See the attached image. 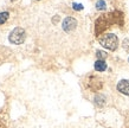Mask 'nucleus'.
I'll return each instance as SVG.
<instances>
[{"label":"nucleus","instance_id":"nucleus-1","mask_svg":"<svg viewBox=\"0 0 129 128\" xmlns=\"http://www.w3.org/2000/svg\"><path fill=\"white\" fill-rule=\"evenodd\" d=\"M98 42L102 46H104L108 50H116L118 46V38L114 33H104L98 38Z\"/></svg>","mask_w":129,"mask_h":128},{"label":"nucleus","instance_id":"nucleus-2","mask_svg":"<svg viewBox=\"0 0 129 128\" xmlns=\"http://www.w3.org/2000/svg\"><path fill=\"white\" fill-rule=\"evenodd\" d=\"M25 38H26V33H25L23 27H16V29L10 33V36H8V40H10L12 44H16V45L23 44Z\"/></svg>","mask_w":129,"mask_h":128},{"label":"nucleus","instance_id":"nucleus-3","mask_svg":"<svg viewBox=\"0 0 129 128\" xmlns=\"http://www.w3.org/2000/svg\"><path fill=\"white\" fill-rule=\"evenodd\" d=\"M62 27H63V30H64L65 32L74 31L75 29L77 27V20L74 19L72 17H67L65 19L63 20Z\"/></svg>","mask_w":129,"mask_h":128},{"label":"nucleus","instance_id":"nucleus-4","mask_svg":"<svg viewBox=\"0 0 129 128\" xmlns=\"http://www.w3.org/2000/svg\"><path fill=\"white\" fill-rule=\"evenodd\" d=\"M117 90L124 95H129V80H122L118 82Z\"/></svg>","mask_w":129,"mask_h":128},{"label":"nucleus","instance_id":"nucleus-5","mask_svg":"<svg viewBox=\"0 0 129 128\" xmlns=\"http://www.w3.org/2000/svg\"><path fill=\"white\" fill-rule=\"evenodd\" d=\"M89 88L94 91H97L98 89H101L102 87V82L101 80H98L97 77H90V81H89Z\"/></svg>","mask_w":129,"mask_h":128},{"label":"nucleus","instance_id":"nucleus-6","mask_svg":"<svg viewBox=\"0 0 129 128\" xmlns=\"http://www.w3.org/2000/svg\"><path fill=\"white\" fill-rule=\"evenodd\" d=\"M107 69V64L104 61H102V59H97L96 63H95V70L96 71H104Z\"/></svg>","mask_w":129,"mask_h":128},{"label":"nucleus","instance_id":"nucleus-7","mask_svg":"<svg viewBox=\"0 0 129 128\" xmlns=\"http://www.w3.org/2000/svg\"><path fill=\"white\" fill-rule=\"evenodd\" d=\"M96 8L100 10V11H103V10H106L107 8V4L104 0H98L97 3H96Z\"/></svg>","mask_w":129,"mask_h":128},{"label":"nucleus","instance_id":"nucleus-8","mask_svg":"<svg viewBox=\"0 0 129 128\" xmlns=\"http://www.w3.org/2000/svg\"><path fill=\"white\" fill-rule=\"evenodd\" d=\"M8 17H10V13L8 12H1L0 13V24H5L7 21Z\"/></svg>","mask_w":129,"mask_h":128},{"label":"nucleus","instance_id":"nucleus-9","mask_svg":"<svg viewBox=\"0 0 129 128\" xmlns=\"http://www.w3.org/2000/svg\"><path fill=\"white\" fill-rule=\"evenodd\" d=\"M104 101H106V98H104L103 95H97V96L95 97V103H97L98 106H103L106 103Z\"/></svg>","mask_w":129,"mask_h":128},{"label":"nucleus","instance_id":"nucleus-10","mask_svg":"<svg viewBox=\"0 0 129 128\" xmlns=\"http://www.w3.org/2000/svg\"><path fill=\"white\" fill-rule=\"evenodd\" d=\"M96 55H97V58L98 59H102V61L107 57V54H106V52H103V51H97V52H96Z\"/></svg>","mask_w":129,"mask_h":128},{"label":"nucleus","instance_id":"nucleus-11","mask_svg":"<svg viewBox=\"0 0 129 128\" xmlns=\"http://www.w3.org/2000/svg\"><path fill=\"white\" fill-rule=\"evenodd\" d=\"M72 8H74L75 11H82V10H83V5L74 3V4H72Z\"/></svg>","mask_w":129,"mask_h":128},{"label":"nucleus","instance_id":"nucleus-12","mask_svg":"<svg viewBox=\"0 0 129 128\" xmlns=\"http://www.w3.org/2000/svg\"><path fill=\"white\" fill-rule=\"evenodd\" d=\"M123 47H124L127 51H129V38H127V39L123 40Z\"/></svg>","mask_w":129,"mask_h":128},{"label":"nucleus","instance_id":"nucleus-13","mask_svg":"<svg viewBox=\"0 0 129 128\" xmlns=\"http://www.w3.org/2000/svg\"><path fill=\"white\" fill-rule=\"evenodd\" d=\"M11 1H16V0H11Z\"/></svg>","mask_w":129,"mask_h":128}]
</instances>
